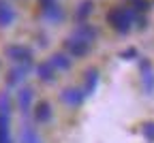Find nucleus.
<instances>
[{
    "instance_id": "obj_11",
    "label": "nucleus",
    "mask_w": 154,
    "mask_h": 143,
    "mask_svg": "<svg viewBox=\"0 0 154 143\" xmlns=\"http://www.w3.org/2000/svg\"><path fill=\"white\" fill-rule=\"evenodd\" d=\"M36 75H38V79L41 81H54V77H56V68L49 64V62H43V64H38L36 66Z\"/></svg>"
},
{
    "instance_id": "obj_8",
    "label": "nucleus",
    "mask_w": 154,
    "mask_h": 143,
    "mask_svg": "<svg viewBox=\"0 0 154 143\" xmlns=\"http://www.w3.org/2000/svg\"><path fill=\"white\" fill-rule=\"evenodd\" d=\"M15 22V11L7 0H0V26H11Z\"/></svg>"
},
{
    "instance_id": "obj_1",
    "label": "nucleus",
    "mask_w": 154,
    "mask_h": 143,
    "mask_svg": "<svg viewBox=\"0 0 154 143\" xmlns=\"http://www.w3.org/2000/svg\"><path fill=\"white\" fill-rule=\"evenodd\" d=\"M135 19H137V13H135L133 9H126V7H116V9H111L107 13V22L120 34H126L131 30V26L135 24Z\"/></svg>"
},
{
    "instance_id": "obj_13",
    "label": "nucleus",
    "mask_w": 154,
    "mask_h": 143,
    "mask_svg": "<svg viewBox=\"0 0 154 143\" xmlns=\"http://www.w3.org/2000/svg\"><path fill=\"white\" fill-rule=\"evenodd\" d=\"M49 64L56 71H66V68H71V58L64 56V53H54L51 60H49Z\"/></svg>"
},
{
    "instance_id": "obj_14",
    "label": "nucleus",
    "mask_w": 154,
    "mask_h": 143,
    "mask_svg": "<svg viewBox=\"0 0 154 143\" xmlns=\"http://www.w3.org/2000/svg\"><path fill=\"white\" fill-rule=\"evenodd\" d=\"M96 84H99V73L92 68V71H88V73H86V81H84V90H82V92H84L86 96H88V94H92V92H94V88H96Z\"/></svg>"
},
{
    "instance_id": "obj_20",
    "label": "nucleus",
    "mask_w": 154,
    "mask_h": 143,
    "mask_svg": "<svg viewBox=\"0 0 154 143\" xmlns=\"http://www.w3.org/2000/svg\"><path fill=\"white\" fill-rule=\"evenodd\" d=\"M133 56H137V51H135V49H126V51H122V58H124V60H133Z\"/></svg>"
},
{
    "instance_id": "obj_17",
    "label": "nucleus",
    "mask_w": 154,
    "mask_h": 143,
    "mask_svg": "<svg viewBox=\"0 0 154 143\" xmlns=\"http://www.w3.org/2000/svg\"><path fill=\"white\" fill-rule=\"evenodd\" d=\"M92 7H94V5L90 2V0H84V2L79 5V9H77V13H75V15H77V19H79V22H84V19L92 13Z\"/></svg>"
},
{
    "instance_id": "obj_5",
    "label": "nucleus",
    "mask_w": 154,
    "mask_h": 143,
    "mask_svg": "<svg viewBox=\"0 0 154 143\" xmlns=\"http://www.w3.org/2000/svg\"><path fill=\"white\" fill-rule=\"evenodd\" d=\"M141 81H143L146 92L150 94L154 90V71H152L150 60H141Z\"/></svg>"
},
{
    "instance_id": "obj_7",
    "label": "nucleus",
    "mask_w": 154,
    "mask_h": 143,
    "mask_svg": "<svg viewBox=\"0 0 154 143\" xmlns=\"http://www.w3.org/2000/svg\"><path fill=\"white\" fill-rule=\"evenodd\" d=\"M84 98H86V94H84L82 90H75V88H66V90L62 92V100H64L66 105H71V107L82 105Z\"/></svg>"
},
{
    "instance_id": "obj_9",
    "label": "nucleus",
    "mask_w": 154,
    "mask_h": 143,
    "mask_svg": "<svg viewBox=\"0 0 154 143\" xmlns=\"http://www.w3.org/2000/svg\"><path fill=\"white\" fill-rule=\"evenodd\" d=\"M32 98H34V92H32L30 88H24V90H19V92H17V105H19V109H22L24 113L30 109Z\"/></svg>"
},
{
    "instance_id": "obj_12",
    "label": "nucleus",
    "mask_w": 154,
    "mask_h": 143,
    "mask_svg": "<svg viewBox=\"0 0 154 143\" xmlns=\"http://www.w3.org/2000/svg\"><path fill=\"white\" fill-rule=\"evenodd\" d=\"M43 17H45V19H49V22H60V19L64 17V13H62V9H60V7L54 2V5L43 7Z\"/></svg>"
},
{
    "instance_id": "obj_18",
    "label": "nucleus",
    "mask_w": 154,
    "mask_h": 143,
    "mask_svg": "<svg viewBox=\"0 0 154 143\" xmlns=\"http://www.w3.org/2000/svg\"><path fill=\"white\" fill-rule=\"evenodd\" d=\"M141 132L148 141H154V122H148V124L141 126Z\"/></svg>"
},
{
    "instance_id": "obj_10",
    "label": "nucleus",
    "mask_w": 154,
    "mask_h": 143,
    "mask_svg": "<svg viewBox=\"0 0 154 143\" xmlns=\"http://www.w3.org/2000/svg\"><path fill=\"white\" fill-rule=\"evenodd\" d=\"M73 36L86 41V43H92V41L96 38V30H94L92 26H88V24H82V26H77V30H75Z\"/></svg>"
},
{
    "instance_id": "obj_16",
    "label": "nucleus",
    "mask_w": 154,
    "mask_h": 143,
    "mask_svg": "<svg viewBox=\"0 0 154 143\" xmlns=\"http://www.w3.org/2000/svg\"><path fill=\"white\" fill-rule=\"evenodd\" d=\"M22 143H41V137L36 135V130L32 126H24L22 128Z\"/></svg>"
},
{
    "instance_id": "obj_6",
    "label": "nucleus",
    "mask_w": 154,
    "mask_h": 143,
    "mask_svg": "<svg viewBox=\"0 0 154 143\" xmlns=\"http://www.w3.org/2000/svg\"><path fill=\"white\" fill-rule=\"evenodd\" d=\"M28 71H30V62H22V64H17L15 68H11V73H9V86L22 84V81L26 79Z\"/></svg>"
},
{
    "instance_id": "obj_4",
    "label": "nucleus",
    "mask_w": 154,
    "mask_h": 143,
    "mask_svg": "<svg viewBox=\"0 0 154 143\" xmlns=\"http://www.w3.org/2000/svg\"><path fill=\"white\" fill-rule=\"evenodd\" d=\"M7 56L11 60H15V62L22 64V62H30L32 51L28 47H24V45H11V47H7Z\"/></svg>"
},
{
    "instance_id": "obj_15",
    "label": "nucleus",
    "mask_w": 154,
    "mask_h": 143,
    "mask_svg": "<svg viewBox=\"0 0 154 143\" xmlns=\"http://www.w3.org/2000/svg\"><path fill=\"white\" fill-rule=\"evenodd\" d=\"M34 117H36V122H49L51 120V107H49V103H38L36 105V109H34Z\"/></svg>"
},
{
    "instance_id": "obj_3",
    "label": "nucleus",
    "mask_w": 154,
    "mask_h": 143,
    "mask_svg": "<svg viewBox=\"0 0 154 143\" xmlns=\"http://www.w3.org/2000/svg\"><path fill=\"white\" fill-rule=\"evenodd\" d=\"M66 49H69V53H71V56H75V58H82V56H86V53H88L90 43H86V41L77 38V36H71V38L66 41Z\"/></svg>"
},
{
    "instance_id": "obj_2",
    "label": "nucleus",
    "mask_w": 154,
    "mask_h": 143,
    "mask_svg": "<svg viewBox=\"0 0 154 143\" xmlns=\"http://www.w3.org/2000/svg\"><path fill=\"white\" fill-rule=\"evenodd\" d=\"M9 113H11L9 94H0V143H11V135H9Z\"/></svg>"
},
{
    "instance_id": "obj_19",
    "label": "nucleus",
    "mask_w": 154,
    "mask_h": 143,
    "mask_svg": "<svg viewBox=\"0 0 154 143\" xmlns=\"http://www.w3.org/2000/svg\"><path fill=\"white\" fill-rule=\"evenodd\" d=\"M150 9V2H148V0H135V13H141V11H148Z\"/></svg>"
}]
</instances>
